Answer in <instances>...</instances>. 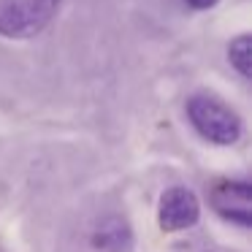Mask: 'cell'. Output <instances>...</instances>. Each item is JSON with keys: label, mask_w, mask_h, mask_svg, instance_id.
I'll list each match as a JSON object with an SVG mask.
<instances>
[{"label": "cell", "mask_w": 252, "mask_h": 252, "mask_svg": "<svg viewBox=\"0 0 252 252\" xmlns=\"http://www.w3.org/2000/svg\"><path fill=\"white\" fill-rule=\"evenodd\" d=\"M187 117H190L192 127L217 147H230L241 138L239 114L214 95H192L187 100Z\"/></svg>", "instance_id": "obj_1"}, {"label": "cell", "mask_w": 252, "mask_h": 252, "mask_svg": "<svg viewBox=\"0 0 252 252\" xmlns=\"http://www.w3.org/2000/svg\"><path fill=\"white\" fill-rule=\"evenodd\" d=\"M60 0H11L0 8V35L6 38H33L49 25Z\"/></svg>", "instance_id": "obj_2"}, {"label": "cell", "mask_w": 252, "mask_h": 252, "mask_svg": "<svg viewBox=\"0 0 252 252\" xmlns=\"http://www.w3.org/2000/svg\"><path fill=\"white\" fill-rule=\"evenodd\" d=\"M201 217V203H198L195 192L187 187H171L160 198L158 209V222L165 233H176V230L192 228Z\"/></svg>", "instance_id": "obj_3"}, {"label": "cell", "mask_w": 252, "mask_h": 252, "mask_svg": "<svg viewBox=\"0 0 252 252\" xmlns=\"http://www.w3.org/2000/svg\"><path fill=\"white\" fill-rule=\"evenodd\" d=\"M212 206L220 217L250 228L252 225V187L247 182H217L212 190Z\"/></svg>", "instance_id": "obj_4"}, {"label": "cell", "mask_w": 252, "mask_h": 252, "mask_svg": "<svg viewBox=\"0 0 252 252\" xmlns=\"http://www.w3.org/2000/svg\"><path fill=\"white\" fill-rule=\"evenodd\" d=\"M93 244L103 252H127L133 247V233L130 225L120 217H109L98 225L93 236Z\"/></svg>", "instance_id": "obj_5"}, {"label": "cell", "mask_w": 252, "mask_h": 252, "mask_svg": "<svg viewBox=\"0 0 252 252\" xmlns=\"http://www.w3.org/2000/svg\"><path fill=\"white\" fill-rule=\"evenodd\" d=\"M228 57H230V65L244 79L252 76V38L250 35H239L236 41H230Z\"/></svg>", "instance_id": "obj_6"}, {"label": "cell", "mask_w": 252, "mask_h": 252, "mask_svg": "<svg viewBox=\"0 0 252 252\" xmlns=\"http://www.w3.org/2000/svg\"><path fill=\"white\" fill-rule=\"evenodd\" d=\"M187 3H190L192 8H212L217 0H187Z\"/></svg>", "instance_id": "obj_7"}]
</instances>
